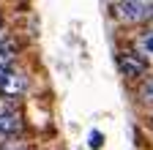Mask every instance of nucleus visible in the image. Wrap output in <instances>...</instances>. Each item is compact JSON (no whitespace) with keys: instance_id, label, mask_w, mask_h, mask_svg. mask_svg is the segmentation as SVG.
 I'll return each instance as SVG.
<instances>
[{"instance_id":"1","label":"nucleus","mask_w":153,"mask_h":150,"mask_svg":"<svg viewBox=\"0 0 153 150\" xmlns=\"http://www.w3.org/2000/svg\"><path fill=\"white\" fill-rule=\"evenodd\" d=\"M112 14L123 25H142L153 19V0H118L112 6Z\"/></svg>"},{"instance_id":"2","label":"nucleus","mask_w":153,"mask_h":150,"mask_svg":"<svg viewBox=\"0 0 153 150\" xmlns=\"http://www.w3.org/2000/svg\"><path fill=\"white\" fill-rule=\"evenodd\" d=\"M118 68L126 79H145L148 74V58L140 49H123L118 52Z\"/></svg>"},{"instance_id":"3","label":"nucleus","mask_w":153,"mask_h":150,"mask_svg":"<svg viewBox=\"0 0 153 150\" xmlns=\"http://www.w3.org/2000/svg\"><path fill=\"white\" fill-rule=\"evenodd\" d=\"M22 131V115L16 112L14 104L8 101H0V142L11 139L14 134Z\"/></svg>"},{"instance_id":"4","label":"nucleus","mask_w":153,"mask_h":150,"mask_svg":"<svg viewBox=\"0 0 153 150\" xmlns=\"http://www.w3.org/2000/svg\"><path fill=\"white\" fill-rule=\"evenodd\" d=\"M27 90V79H25V74L22 71H8L3 79H0V93H3L6 98H19L22 93Z\"/></svg>"},{"instance_id":"5","label":"nucleus","mask_w":153,"mask_h":150,"mask_svg":"<svg viewBox=\"0 0 153 150\" xmlns=\"http://www.w3.org/2000/svg\"><path fill=\"white\" fill-rule=\"evenodd\" d=\"M140 101L142 104H153V77H145L140 85Z\"/></svg>"},{"instance_id":"6","label":"nucleus","mask_w":153,"mask_h":150,"mask_svg":"<svg viewBox=\"0 0 153 150\" xmlns=\"http://www.w3.org/2000/svg\"><path fill=\"white\" fill-rule=\"evenodd\" d=\"M140 47H142V52H145V55H153V30H148V33L142 35Z\"/></svg>"},{"instance_id":"7","label":"nucleus","mask_w":153,"mask_h":150,"mask_svg":"<svg viewBox=\"0 0 153 150\" xmlns=\"http://www.w3.org/2000/svg\"><path fill=\"white\" fill-rule=\"evenodd\" d=\"M88 145H90L93 150H99V147L104 145V134H101V131H90V137H88Z\"/></svg>"},{"instance_id":"8","label":"nucleus","mask_w":153,"mask_h":150,"mask_svg":"<svg viewBox=\"0 0 153 150\" xmlns=\"http://www.w3.org/2000/svg\"><path fill=\"white\" fill-rule=\"evenodd\" d=\"M3 49H6V44H3V41H0V52H3Z\"/></svg>"}]
</instances>
